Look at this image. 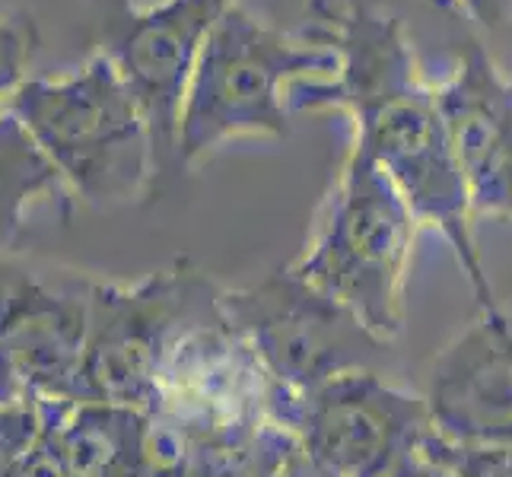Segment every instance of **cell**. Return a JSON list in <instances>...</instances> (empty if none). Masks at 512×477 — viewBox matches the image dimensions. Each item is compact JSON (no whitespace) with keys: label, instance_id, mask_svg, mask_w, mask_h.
<instances>
[{"label":"cell","instance_id":"obj_21","mask_svg":"<svg viewBox=\"0 0 512 477\" xmlns=\"http://www.w3.org/2000/svg\"><path fill=\"white\" fill-rule=\"evenodd\" d=\"M20 398H29L23 382L16 379L10 360L4 357V350H0V404H10V401H20Z\"/></svg>","mask_w":512,"mask_h":477},{"label":"cell","instance_id":"obj_8","mask_svg":"<svg viewBox=\"0 0 512 477\" xmlns=\"http://www.w3.org/2000/svg\"><path fill=\"white\" fill-rule=\"evenodd\" d=\"M236 0H163L150 10H137L118 0L105 16L102 42L121 77L144 109L156 150V175H169L179 144V115L185 86L207 35Z\"/></svg>","mask_w":512,"mask_h":477},{"label":"cell","instance_id":"obj_7","mask_svg":"<svg viewBox=\"0 0 512 477\" xmlns=\"http://www.w3.org/2000/svg\"><path fill=\"white\" fill-rule=\"evenodd\" d=\"M280 427L334 477H382L430 433V414L385 373H347L306 398L284 392Z\"/></svg>","mask_w":512,"mask_h":477},{"label":"cell","instance_id":"obj_2","mask_svg":"<svg viewBox=\"0 0 512 477\" xmlns=\"http://www.w3.org/2000/svg\"><path fill=\"white\" fill-rule=\"evenodd\" d=\"M341 55L322 26L280 32L233 4L207 35L185 86L175 166H191L233 137L290 134V90L334 80Z\"/></svg>","mask_w":512,"mask_h":477},{"label":"cell","instance_id":"obj_16","mask_svg":"<svg viewBox=\"0 0 512 477\" xmlns=\"http://www.w3.org/2000/svg\"><path fill=\"white\" fill-rule=\"evenodd\" d=\"M420 446L439 458L455 477H512V449H468L427 433Z\"/></svg>","mask_w":512,"mask_h":477},{"label":"cell","instance_id":"obj_18","mask_svg":"<svg viewBox=\"0 0 512 477\" xmlns=\"http://www.w3.org/2000/svg\"><path fill=\"white\" fill-rule=\"evenodd\" d=\"M439 4L458 7L465 16H471L474 23L490 32L512 23V0H439Z\"/></svg>","mask_w":512,"mask_h":477},{"label":"cell","instance_id":"obj_14","mask_svg":"<svg viewBox=\"0 0 512 477\" xmlns=\"http://www.w3.org/2000/svg\"><path fill=\"white\" fill-rule=\"evenodd\" d=\"M35 48H39V29L32 16H0V115L10 112L13 96L29 80Z\"/></svg>","mask_w":512,"mask_h":477},{"label":"cell","instance_id":"obj_9","mask_svg":"<svg viewBox=\"0 0 512 477\" xmlns=\"http://www.w3.org/2000/svg\"><path fill=\"white\" fill-rule=\"evenodd\" d=\"M93 280L45 274L0 258V350L26 395L42 404H77L90 334Z\"/></svg>","mask_w":512,"mask_h":477},{"label":"cell","instance_id":"obj_6","mask_svg":"<svg viewBox=\"0 0 512 477\" xmlns=\"http://www.w3.org/2000/svg\"><path fill=\"white\" fill-rule=\"evenodd\" d=\"M220 306L268 376L293 398L319 392L338 376L385 373L388 366L392 341H382L293 268H280L249 290H223Z\"/></svg>","mask_w":512,"mask_h":477},{"label":"cell","instance_id":"obj_13","mask_svg":"<svg viewBox=\"0 0 512 477\" xmlns=\"http://www.w3.org/2000/svg\"><path fill=\"white\" fill-rule=\"evenodd\" d=\"M64 182L10 112L0 115V258L16 242L32 204L64 194Z\"/></svg>","mask_w":512,"mask_h":477},{"label":"cell","instance_id":"obj_20","mask_svg":"<svg viewBox=\"0 0 512 477\" xmlns=\"http://www.w3.org/2000/svg\"><path fill=\"white\" fill-rule=\"evenodd\" d=\"M280 477H334V474H328L325 468L315 465L312 458L303 452V446H296V449H293V455L287 458L284 471H280Z\"/></svg>","mask_w":512,"mask_h":477},{"label":"cell","instance_id":"obj_15","mask_svg":"<svg viewBox=\"0 0 512 477\" xmlns=\"http://www.w3.org/2000/svg\"><path fill=\"white\" fill-rule=\"evenodd\" d=\"M48 408L35 398H20L0 404V477H7L13 465L32 449L45 430Z\"/></svg>","mask_w":512,"mask_h":477},{"label":"cell","instance_id":"obj_12","mask_svg":"<svg viewBox=\"0 0 512 477\" xmlns=\"http://www.w3.org/2000/svg\"><path fill=\"white\" fill-rule=\"evenodd\" d=\"M70 477H160L153 462L150 414L125 404H51Z\"/></svg>","mask_w":512,"mask_h":477},{"label":"cell","instance_id":"obj_17","mask_svg":"<svg viewBox=\"0 0 512 477\" xmlns=\"http://www.w3.org/2000/svg\"><path fill=\"white\" fill-rule=\"evenodd\" d=\"M45 408H48V417H45L42 436L35 439L32 449L13 465L7 477H70L61 446H58V433H55V411H51V404H45Z\"/></svg>","mask_w":512,"mask_h":477},{"label":"cell","instance_id":"obj_19","mask_svg":"<svg viewBox=\"0 0 512 477\" xmlns=\"http://www.w3.org/2000/svg\"><path fill=\"white\" fill-rule=\"evenodd\" d=\"M382 477H455V471H449L439 458H433L427 449L417 446L414 452L404 455L401 462L388 468Z\"/></svg>","mask_w":512,"mask_h":477},{"label":"cell","instance_id":"obj_11","mask_svg":"<svg viewBox=\"0 0 512 477\" xmlns=\"http://www.w3.org/2000/svg\"><path fill=\"white\" fill-rule=\"evenodd\" d=\"M436 96L474 217L512 220V80L468 42Z\"/></svg>","mask_w":512,"mask_h":477},{"label":"cell","instance_id":"obj_1","mask_svg":"<svg viewBox=\"0 0 512 477\" xmlns=\"http://www.w3.org/2000/svg\"><path fill=\"white\" fill-rule=\"evenodd\" d=\"M322 29L341 55L334 80L296 83L290 112L344 109L353 118V140L408 201L420 226H436L452 245L484 312L500 309L474 236V210L436 83L420 74L417 55L398 16L353 0L344 10L319 7Z\"/></svg>","mask_w":512,"mask_h":477},{"label":"cell","instance_id":"obj_3","mask_svg":"<svg viewBox=\"0 0 512 477\" xmlns=\"http://www.w3.org/2000/svg\"><path fill=\"white\" fill-rule=\"evenodd\" d=\"M10 115L83 204L112 210L150 194L156 182L150 121L105 51L67 77H29Z\"/></svg>","mask_w":512,"mask_h":477},{"label":"cell","instance_id":"obj_5","mask_svg":"<svg viewBox=\"0 0 512 477\" xmlns=\"http://www.w3.org/2000/svg\"><path fill=\"white\" fill-rule=\"evenodd\" d=\"M220 296L223 287L188 258L134 287L93 280L80 401L153 414L175 347L223 315Z\"/></svg>","mask_w":512,"mask_h":477},{"label":"cell","instance_id":"obj_4","mask_svg":"<svg viewBox=\"0 0 512 477\" xmlns=\"http://www.w3.org/2000/svg\"><path fill=\"white\" fill-rule=\"evenodd\" d=\"M420 220L357 140L290 268L395 341L404 331V277Z\"/></svg>","mask_w":512,"mask_h":477},{"label":"cell","instance_id":"obj_10","mask_svg":"<svg viewBox=\"0 0 512 477\" xmlns=\"http://www.w3.org/2000/svg\"><path fill=\"white\" fill-rule=\"evenodd\" d=\"M430 433L468 449H512V315L481 312L427 366Z\"/></svg>","mask_w":512,"mask_h":477}]
</instances>
